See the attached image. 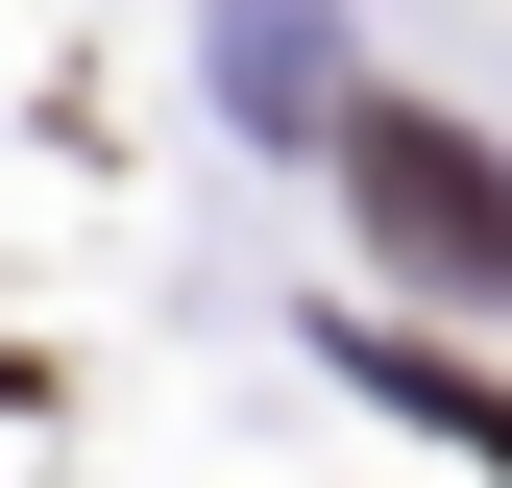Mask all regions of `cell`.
Here are the masks:
<instances>
[{"mask_svg": "<svg viewBox=\"0 0 512 488\" xmlns=\"http://www.w3.org/2000/svg\"><path fill=\"white\" fill-rule=\"evenodd\" d=\"M342 220H366L391 293H512V171L439 98H342Z\"/></svg>", "mask_w": 512, "mask_h": 488, "instance_id": "obj_1", "label": "cell"}, {"mask_svg": "<svg viewBox=\"0 0 512 488\" xmlns=\"http://www.w3.org/2000/svg\"><path fill=\"white\" fill-rule=\"evenodd\" d=\"M342 366H366V391H391V415H415V440H464V464L512 488V391H488V366H439V342H391V318H366Z\"/></svg>", "mask_w": 512, "mask_h": 488, "instance_id": "obj_2", "label": "cell"}, {"mask_svg": "<svg viewBox=\"0 0 512 488\" xmlns=\"http://www.w3.org/2000/svg\"><path fill=\"white\" fill-rule=\"evenodd\" d=\"M220 74H244V122H317V0H244Z\"/></svg>", "mask_w": 512, "mask_h": 488, "instance_id": "obj_3", "label": "cell"}]
</instances>
